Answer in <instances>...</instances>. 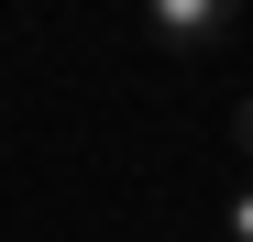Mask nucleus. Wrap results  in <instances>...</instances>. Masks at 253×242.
<instances>
[{
    "mask_svg": "<svg viewBox=\"0 0 253 242\" xmlns=\"http://www.w3.org/2000/svg\"><path fill=\"white\" fill-rule=\"evenodd\" d=\"M220 242H253V187H242L231 209H220Z\"/></svg>",
    "mask_w": 253,
    "mask_h": 242,
    "instance_id": "2",
    "label": "nucleus"
},
{
    "mask_svg": "<svg viewBox=\"0 0 253 242\" xmlns=\"http://www.w3.org/2000/svg\"><path fill=\"white\" fill-rule=\"evenodd\" d=\"M231 0H154V11H143V33H154V44L165 55H209V44H231Z\"/></svg>",
    "mask_w": 253,
    "mask_h": 242,
    "instance_id": "1",
    "label": "nucleus"
},
{
    "mask_svg": "<svg viewBox=\"0 0 253 242\" xmlns=\"http://www.w3.org/2000/svg\"><path fill=\"white\" fill-rule=\"evenodd\" d=\"M231 154H242V165H253V99L231 110Z\"/></svg>",
    "mask_w": 253,
    "mask_h": 242,
    "instance_id": "3",
    "label": "nucleus"
}]
</instances>
